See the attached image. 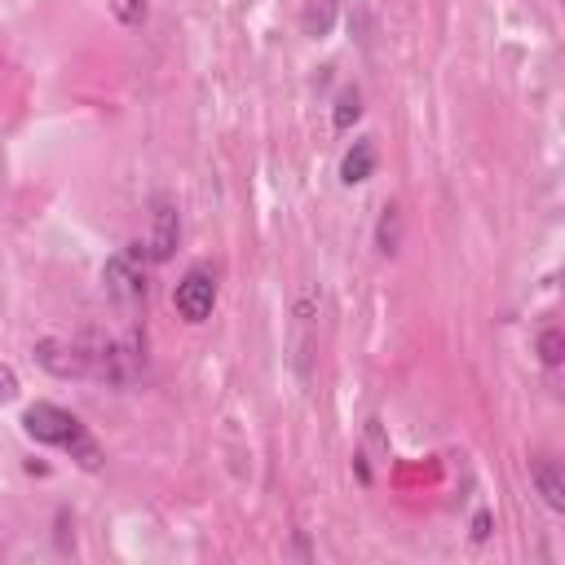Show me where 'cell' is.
<instances>
[{
  "label": "cell",
  "instance_id": "obj_4",
  "mask_svg": "<svg viewBox=\"0 0 565 565\" xmlns=\"http://www.w3.org/2000/svg\"><path fill=\"white\" fill-rule=\"evenodd\" d=\"M177 243H181L177 203H172L168 194H154V199H150V238H146V256H150L154 265H163V260H172Z\"/></svg>",
  "mask_w": 565,
  "mask_h": 565
},
{
  "label": "cell",
  "instance_id": "obj_7",
  "mask_svg": "<svg viewBox=\"0 0 565 565\" xmlns=\"http://www.w3.org/2000/svg\"><path fill=\"white\" fill-rule=\"evenodd\" d=\"M530 481L543 494L547 512H565V477H561L556 459H530Z\"/></svg>",
  "mask_w": 565,
  "mask_h": 565
},
{
  "label": "cell",
  "instance_id": "obj_15",
  "mask_svg": "<svg viewBox=\"0 0 565 565\" xmlns=\"http://www.w3.org/2000/svg\"><path fill=\"white\" fill-rule=\"evenodd\" d=\"M353 468H358V481L366 486V481H371V468H366V455H353Z\"/></svg>",
  "mask_w": 565,
  "mask_h": 565
},
{
  "label": "cell",
  "instance_id": "obj_13",
  "mask_svg": "<svg viewBox=\"0 0 565 565\" xmlns=\"http://www.w3.org/2000/svg\"><path fill=\"white\" fill-rule=\"evenodd\" d=\"M18 393H22V384H18V371H13L9 362H0V406H4V402H13Z\"/></svg>",
  "mask_w": 565,
  "mask_h": 565
},
{
  "label": "cell",
  "instance_id": "obj_11",
  "mask_svg": "<svg viewBox=\"0 0 565 565\" xmlns=\"http://www.w3.org/2000/svg\"><path fill=\"white\" fill-rule=\"evenodd\" d=\"M106 9H110V18H115L119 26H128V31L146 26V18H150V0H106Z\"/></svg>",
  "mask_w": 565,
  "mask_h": 565
},
{
  "label": "cell",
  "instance_id": "obj_6",
  "mask_svg": "<svg viewBox=\"0 0 565 565\" xmlns=\"http://www.w3.org/2000/svg\"><path fill=\"white\" fill-rule=\"evenodd\" d=\"M371 172H375V141L371 137H358L340 154V185H362V181H371Z\"/></svg>",
  "mask_w": 565,
  "mask_h": 565
},
{
  "label": "cell",
  "instance_id": "obj_8",
  "mask_svg": "<svg viewBox=\"0 0 565 565\" xmlns=\"http://www.w3.org/2000/svg\"><path fill=\"white\" fill-rule=\"evenodd\" d=\"M335 18H340V0H305V9H300V31L313 35V40H322V35H331Z\"/></svg>",
  "mask_w": 565,
  "mask_h": 565
},
{
  "label": "cell",
  "instance_id": "obj_10",
  "mask_svg": "<svg viewBox=\"0 0 565 565\" xmlns=\"http://www.w3.org/2000/svg\"><path fill=\"white\" fill-rule=\"evenodd\" d=\"M397 243H402V212H397V203H384L380 207V221H375V252L380 256H393Z\"/></svg>",
  "mask_w": 565,
  "mask_h": 565
},
{
  "label": "cell",
  "instance_id": "obj_12",
  "mask_svg": "<svg viewBox=\"0 0 565 565\" xmlns=\"http://www.w3.org/2000/svg\"><path fill=\"white\" fill-rule=\"evenodd\" d=\"M561 353H565V335H561L556 327H547V331L539 335V358H543V366H561Z\"/></svg>",
  "mask_w": 565,
  "mask_h": 565
},
{
  "label": "cell",
  "instance_id": "obj_2",
  "mask_svg": "<svg viewBox=\"0 0 565 565\" xmlns=\"http://www.w3.org/2000/svg\"><path fill=\"white\" fill-rule=\"evenodd\" d=\"M172 309H177L181 322L203 327L212 318V309H216V274L207 265H190L181 274V282L172 287Z\"/></svg>",
  "mask_w": 565,
  "mask_h": 565
},
{
  "label": "cell",
  "instance_id": "obj_9",
  "mask_svg": "<svg viewBox=\"0 0 565 565\" xmlns=\"http://www.w3.org/2000/svg\"><path fill=\"white\" fill-rule=\"evenodd\" d=\"M358 119H362V93H358V84H344L335 93V102H331V128L335 132H349Z\"/></svg>",
  "mask_w": 565,
  "mask_h": 565
},
{
  "label": "cell",
  "instance_id": "obj_14",
  "mask_svg": "<svg viewBox=\"0 0 565 565\" xmlns=\"http://www.w3.org/2000/svg\"><path fill=\"white\" fill-rule=\"evenodd\" d=\"M472 539H477V543H486V539H490V512H486V508L472 516Z\"/></svg>",
  "mask_w": 565,
  "mask_h": 565
},
{
  "label": "cell",
  "instance_id": "obj_3",
  "mask_svg": "<svg viewBox=\"0 0 565 565\" xmlns=\"http://www.w3.org/2000/svg\"><path fill=\"white\" fill-rule=\"evenodd\" d=\"M102 287L115 305H137L146 300V274H141V247H124L102 265Z\"/></svg>",
  "mask_w": 565,
  "mask_h": 565
},
{
  "label": "cell",
  "instance_id": "obj_1",
  "mask_svg": "<svg viewBox=\"0 0 565 565\" xmlns=\"http://www.w3.org/2000/svg\"><path fill=\"white\" fill-rule=\"evenodd\" d=\"M22 433L40 446H53V450H66L84 472H97L102 468V446L93 441V433L79 424V415H71L66 406L57 402H31L22 411Z\"/></svg>",
  "mask_w": 565,
  "mask_h": 565
},
{
  "label": "cell",
  "instance_id": "obj_5",
  "mask_svg": "<svg viewBox=\"0 0 565 565\" xmlns=\"http://www.w3.org/2000/svg\"><path fill=\"white\" fill-rule=\"evenodd\" d=\"M35 358H40V366L53 371L57 380L88 375V366H93V353H84L79 344H66V340H40V344H35Z\"/></svg>",
  "mask_w": 565,
  "mask_h": 565
}]
</instances>
